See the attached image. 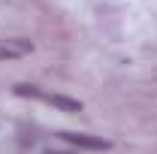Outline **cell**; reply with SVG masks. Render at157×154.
I'll list each match as a JSON object with an SVG mask.
<instances>
[{
    "mask_svg": "<svg viewBox=\"0 0 157 154\" xmlns=\"http://www.w3.org/2000/svg\"><path fill=\"white\" fill-rule=\"evenodd\" d=\"M15 94L39 100V103H48V106H55L60 112H82V100H73V97H67V94H52V91L36 88V85H15Z\"/></svg>",
    "mask_w": 157,
    "mask_h": 154,
    "instance_id": "1",
    "label": "cell"
},
{
    "mask_svg": "<svg viewBox=\"0 0 157 154\" xmlns=\"http://www.w3.org/2000/svg\"><path fill=\"white\" fill-rule=\"evenodd\" d=\"M63 142L76 145V148H88V151H109L112 142L109 139H100V136H88V133H60Z\"/></svg>",
    "mask_w": 157,
    "mask_h": 154,
    "instance_id": "2",
    "label": "cell"
},
{
    "mask_svg": "<svg viewBox=\"0 0 157 154\" xmlns=\"http://www.w3.org/2000/svg\"><path fill=\"white\" fill-rule=\"evenodd\" d=\"M33 45L27 39H3L0 42V60H9V58H21V55H30Z\"/></svg>",
    "mask_w": 157,
    "mask_h": 154,
    "instance_id": "3",
    "label": "cell"
},
{
    "mask_svg": "<svg viewBox=\"0 0 157 154\" xmlns=\"http://www.w3.org/2000/svg\"><path fill=\"white\" fill-rule=\"evenodd\" d=\"M45 154H73V151H58V148H45Z\"/></svg>",
    "mask_w": 157,
    "mask_h": 154,
    "instance_id": "4",
    "label": "cell"
}]
</instances>
